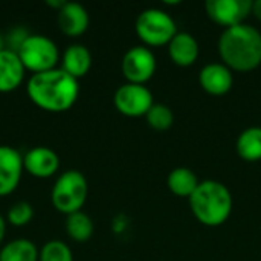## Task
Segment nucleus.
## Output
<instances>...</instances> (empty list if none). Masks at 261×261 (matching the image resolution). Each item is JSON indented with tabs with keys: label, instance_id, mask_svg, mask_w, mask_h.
<instances>
[{
	"label": "nucleus",
	"instance_id": "13",
	"mask_svg": "<svg viewBox=\"0 0 261 261\" xmlns=\"http://www.w3.org/2000/svg\"><path fill=\"white\" fill-rule=\"evenodd\" d=\"M58 28L69 37H78L89 28V12L78 2H64L58 9Z\"/></svg>",
	"mask_w": 261,
	"mask_h": 261
},
{
	"label": "nucleus",
	"instance_id": "4",
	"mask_svg": "<svg viewBox=\"0 0 261 261\" xmlns=\"http://www.w3.org/2000/svg\"><path fill=\"white\" fill-rule=\"evenodd\" d=\"M89 193L87 179L78 170H67L60 174L52 187V203L54 206L64 214H73L81 211L86 203Z\"/></svg>",
	"mask_w": 261,
	"mask_h": 261
},
{
	"label": "nucleus",
	"instance_id": "22",
	"mask_svg": "<svg viewBox=\"0 0 261 261\" xmlns=\"http://www.w3.org/2000/svg\"><path fill=\"white\" fill-rule=\"evenodd\" d=\"M38 261H73V254L64 242L50 240L43 245Z\"/></svg>",
	"mask_w": 261,
	"mask_h": 261
},
{
	"label": "nucleus",
	"instance_id": "26",
	"mask_svg": "<svg viewBox=\"0 0 261 261\" xmlns=\"http://www.w3.org/2000/svg\"><path fill=\"white\" fill-rule=\"evenodd\" d=\"M3 49H6V43H5V37L0 34V52H2Z\"/></svg>",
	"mask_w": 261,
	"mask_h": 261
},
{
	"label": "nucleus",
	"instance_id": "9",
	"mask_svg": "<svg viewBox=\"0 0 261 261\" xmlns=\"http://www.w3.org/2000/svg\"><path fill=\"white\" fill-rule=\"evenodd\" d=\"M205 9L214 23L226 29L245 23L252 14V0H208Z\"/></svg>",
	"mask_w": 261,
	"mask_h": 261
},
{
	"label": "nucleus",
	"instance_id": "12",
	"mask_svg": "<svg viewBox=\"0 0 261 261\" xmlns=\"http://www.w3.org/2000/svg\"><path fill=\"white\" fill-rule=\"evenodd\" d=\"M23 167L35 177H50L60 168V158L49 147H34L23 156Z\"/></svg>",
	"mask_w": 261,
	"mask_h": 261
},
{
	"label": "nucleus",
	"instance_id": "7",
	"mask_svg": "<svg viewBox=\"0 0 261 261\" xmlns=\"http://www.w3.org/2000/svg\"><path fill=\"white\" fill-rule=\"evenodd\" d=\"M115 107L125 116H145L153 107V93L144 84L125 83L119 86L113 96Z\"/></svg>",
	"mask_w": 261,
	"mask_h": 261
},
{
	"label": "nucleus",
	"instance_id": "25",
	"mask_svg": "<svg viewBox=\"0 0 261 261\" xmlns=\"http://www.w3.org/2000/svg\"><path fill=\"white\" fill-rule=\"evenodd\" d=\"M5 231H6V223H5V219L0 214V243H2V240L5 237Z\"/></svg>",
	"mask_w": 261,
	"mask_h": 261
},
{
	"label": "nucleus",
	"instance_id": "1",
	"mask_svg": "<svg viewBox=\"0 0 261 261\" xmlns=\"http://www.w3.org/2000/svg\"><path fill=\"white\" fill-rule=\"evenodd\" d=\"M31 101L49 112L69 110L80 93L78 80L61 67L32 73L26 86Z\"/></svg>",
	"mask_w": 261,
	"mask_h": 261
},
{
	"label": "nucleus",
	"instance_id": "11",
	"mask_svg": "<svg viewBox=\"0 0 261 261\" xmlns=\"http://www.w3.org/2000/svg\"><path fill=\"white\" fill-rule=\"evenodd\" d=\"M199 83L206 93L222 96L232 89L234 75L232 70L223 63H210L202 67L199 73Z\"/></svg>",
	"mask_w": 261,
	"mask_h": 261
},
{
	"label": "nucleus",
	"instance_id": "5",
	"mask_svg": "<svg viewBox=\"0 0 261 261\" xmlns=\"http://www.w3.org/2000/svg\"><path fill=\"white\" fill-rule=\"evenodd\" d=\"M135 29L138 37L147 46L168 44L177 34V24L174 18L158 8L144 9L136 18Z\"/></svg>",
	"mask_w": 261,
	"mask_h": 261
},
{
	"label": "nucleus",
	"instance_id": "23",
	"mask_svg": "<svg viewBox=\"0 0 261 261\" xmlns=\"http://www.w3.org/2000/svg\"><path fill=\"white\" fill-rule=\"evenodd\" d=\"M34 217V208L29 202H17L8 211V222L14 226H23Z\"/></svg>",
	"mask_w": 261,
	"mask_h": 261
},
{
	"label": "nucleus",
	"instance_id": "14",
	"mask_svg": "<svg viewBox=\"0 0 261 261\" xmlns=\"http://www.w3.org/2000/svg\"><path fill=\"white\" fill-rule=\"evenodd\" d=\"M168 55L180 67L193 66L200 55L199 41L190 32H177L168 43Z\"/></svg>",
	"mask_w": 261,
	"mask_h": 261
},
{
	"label": "nucleus",
	"instance_id": "16",
	"mask_svg": "<svg viewBox=\"0 0 261 261\" xmlns=\"http://www.w3.org/2000/svg\"><path fill=\"white\" fill-rule=\"evenodd\" d=\"M61 61H63L61 69L78 80L89 72L92 66V54L84 44L73 43L66 47V50L63 52Z\"/></svg>",
	"mask_w": 261,
	"mask_h": 261
},
{
	"label": "nucleus",
	"instance_id": "3",
	"mask_svg": "<svg viewBox=\"0 0 261 261\" xmlns=\"http://www.w3.org/2000/svg\"><path fill=\"white\" fill-rule=\"evenodd\" d=\"M188 200L194 217L210 228L223 225L232 213L231 191L219 180H202Z\"/></svg>",
	"mask_w": 261,
	"mask_h": 261
},
{
	"label": "nucleus",
	"instance_id": "21",
	"mask_svg": "<svg viewBox=\"0 0 261 261\" xmlns=\"http://www.w3.org/2000/svg\"><path fill=\"white\" fill-rule=\"evenodd\" d=\"M145 118H147L148 125L158 132L168 130L174 122V113L165 104H153V107L148 110Z\"/></svg>",
	"mask_w": 261,
	"mask_h": 261
},
{
	"label": "nucleus",
	"instance_id": "8",
	"mask_svg": "<svg viewBox=\"0 0 261 261\" xmlns=\"http://www.w3.org/2000/svg\"><path fill=\"white\" fill-rule=\"evenodd\" d=\"M156 57L147 46L130 47L121 61V69L128 83L145 84L156 72Z\"/></svg>",
	"mask_w": 261,
	"mask_h": 261
},
{
	"label": "nucleus",
	"instance_id": "15",
	"mask_svg": "<svg viewBox=\"0 0 261 261\" xmlns=\"http://www.w3.org/2000/svg\"><path fill=\"white\" fill-rule=\"evenodd\" d=\"M24 66L17 52L3 49L0 52V92L17 89L24 78Z\"/></svg>",
	"mask_w": 261,
	"mask_h": 261
},
{
	"label": "nucleus",
	"instance_id": "18",
	"mask_svg": "<svg viewBox=\"0 0 261 261\" xmlns=\"http://www.w3.org/2000/svg\"><path fill=\"white\" fill-rule=\"evenodd\" d=\"M237 154L246 162L261 161V127L245 128L236 142Z\"/></svg>",
	"mask_w": 261,
	"mask_h": 261
},
{
	"label": "nucleus",
	"instance_id": "2",
	"mask_svg": "<svg viewBox=\"0 0 261 261\" xmlns=\"http://www.w3.org/2000/svg\"><path fill=\"white\" fill-rule=\"evenodd\" d=\"M219 54L225 66L237 72H251L261 64V32L249 24L223 29Z\"/></svg>",
	"mask_w": 261,
	"mask_h": 261
},
{
	"label": "nucleus",
	"instance_id": "20",
	"mask_svg": "<svg viewBox=\"0 0 261 261\" xmlns=\"http://www.w3.org/2000/svg\"><path fill=\"white\" fill-rule=\"evenodd\" d=\"M66 231L75 242H87L93 236V222L86 213L76 211L67 216Z\"/></svg>",
	"mask_w": 261,
	"mask_h": 261
},
{
	"label": "nucleus",
	"instance_id": "24",
	"mask_svg": "<svg viewBox=\"0 0 261 261\" xmlns=\"http://www.w3.org/2000/svg\"><path fill=\"white\" fill-rule=\"evenodd\" d=\"M252 15L257 20H261V0H254L252 2Z\"/></svg>",
	"mask_w": 261,
	"mask_h": 261
},
{
	"label": "nucleus",
	"instance_id": "19",
	"mask_svg": "<svg viewBox=\"0 0 261 261\" xmlns=\"http://www.w3.org/2000/svg\"><path fill=\"white\" fill-rule=\"evenodd\" d=\"M40 252L28 239H15L0 249V261H38Z\"/></svg>",
	"mask_w": 261,
	"mask_h": 261
},
{
	"label": "nucleus",
	"instance_id": "17",
	"mask_svg": "<svg viewBox=\"0 0 261 261\" xmlns=\"http://www.w3.org/2000/svg\"><path fill=\"white\" fill-rule=\"evenodd\" d=\"M199 184H200V180L197 179L196 173L187 167H177V168L171 170L167 177V185H168L170 191L174 196L187 197V199H190L193 196V193L197 190Z\"/></svg>",
	"mask_w": 261,
	"mask_h": 261
},
{
	"label": "nucleus",
	"instance_id": "6",
	"mask_svg": "<svg viewBox=\"0 0 261 261\" xmlns=\"http://www.w3.org/2000/svg\"><path fill=\"white\" fill-rule=\"evenodd\" d=\"M17 54L24 69H29L34 73L55 69L60 58V50L55 41L41 34H29Z\"/></svg>",
	"mask_w": 261,
	"mask_h": 261
},
{
	"label": "nucleus",
	"instance_id": "10",
	"mask_svg": "<svg viewBox=\"0 0 261 261\" xmlns=\"http://www.w3.org/2000/svg\"><path fill=\"white\" fill-rule=\"evenodd\" d=\"M23 156L9 145H0V196L11 194L20 184Z\"/></svg>",
	"mask_w": 261,
	"mask_h": 261
}]
</instances>
